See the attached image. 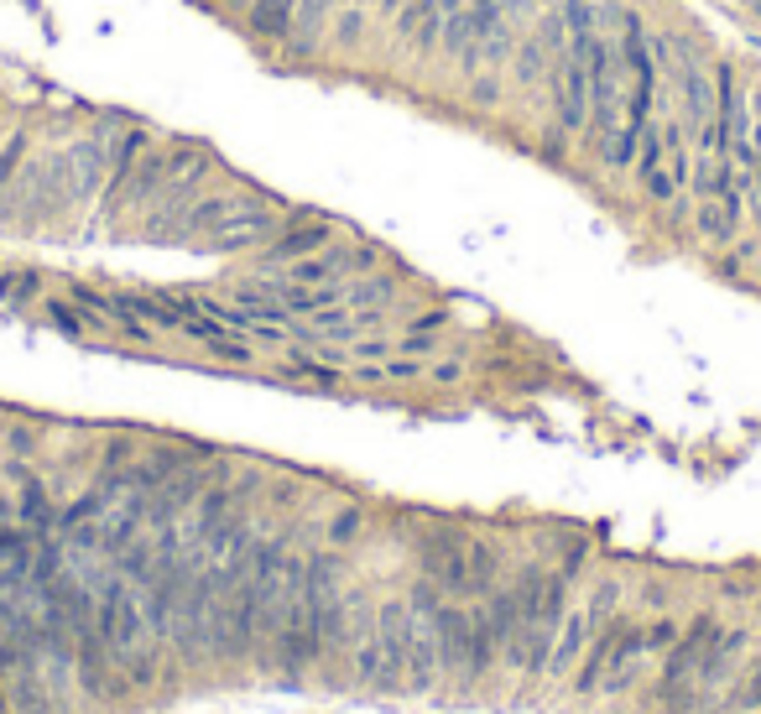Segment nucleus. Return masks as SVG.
I'll use <instances>...</instances> for the list:
<instances>
[{
	"mask_svg": "<svg viewBox=\"0 0 761 714\" xmlns=\"http://www.w3.org/2000/svg\"><path fill=\"white\" fill-rule=\"evenodd\" d=\"M720 636H726V621H720L714 611L693 615L689 626L678 631V642L668 646V657H662V678H658V694L668 698V704H662V714H693V710H699L693 673H699L704 652H710Z\"/></svg>",
	"mask_w": 761,
	"mask_h": 714,
	"instance_id": "obj_1",
	"label": "nucleus"
},
{
	"mask_svg": "<svg viewBox=\"0 0 761 714\" xmlns=\"http://www.w3.org/2000/svg\"><path fill=\"white\" fill-rule=\"evenodd\" d=\"M433 631H438V673L444 678L465 683V663H469V642H475V615H469L465 600H444L433 611Z\"/></svg>",
	"mask_w": 761,
	"mask_h": 714,
	"instance_id": "obj_2",
	"label": "nucleus"
},
{
	"mask_svg": "<svg viewBox=\"0 0 761 714\" xmlns=\"http://www.w3.org/2000/svg\"><path fill=\"white\" fill-rule=\"evenodd\" d=\"M595 636H600V631L589 626L585 605H579V611H569V615H564V631H558V642H554V652H548V667H542V673H548V678L574 673V667H579V657H585V646L595 642Z\"/></svg>",
	"mask_w": 761,
	"mask_h": 714,
	"instance_id": "obj_3",
	"label": "nucleus"
},
{
	"mask_svg": "<svg viewBox=\"0 0 761 714\" xmlns=\"http://www.w3.org/2000/svg\"><path fill=\"white\" fill-rule=\"evenodd\" d=\"M402 32L413 37L423 52H433L444 42V0H407L402 11Z\"/></svg>",
	"mask_w": 761,
	"mask_h": 714,
	"instance_id": "obj_4",
	"label": "nucleus"
},
{
	"mask_svg": "<svg viewBox=\"0 0 761 714\" xmlns=\"http://www.w3.org/2000/svg\"><path fill=\"white\" fill-rule=\"evenodd\" d=\"M683 79V110H689V125H704V120L714 115V73H704V69H683L678 73Z\"/></svg>",
	"mask_w": 761,
	"mask_h": 714,
	"instance_id": "obj_5",
	"label": "nucleus"
},
{
	"mask_svg": "<svg viewBox=\"0 0 761 714\" xmlns=\"http://www.w3.org/2000/svg\"><path fill=\"white\" fill-rule=\"evenodd\" d=\"M42 319L52 323V329H63V334H73V340H84V334H94V319H89L84 308L73 303H63V298H48V303H42Z\"/></svg>",
	"mask_w": 761,
	"mask_h": 714,
	"instance_id": "obj_6",
	"label": "nucleus"
},
{
	"mask_svg": "<svg viewBox=\"0 0 761 714\" xmlns=\"http://www.w3.org/2000/svg\"><path fill=\"white\" fill-rule=\"evenodd\" d=\"M361 532H365V506H345V511H334L329 516V543L349 547Z\"/></svg>",
	"mask_w": 761,
	"mask_h": 714,
	"instance_id": "obj_7",
	"label": "nucleus"
},
{
	"mask_svg": "<svg viewBox=\"0 0 761 714\" xmlns=\"http://www.w3.org/2000/svg\"><path fill=\"white\" fill-rule=\"evenodd\" d=\"M678 621L673 615H662V621H652V626H641V642H647V657H668V646L678 642Z\"/></svg>",
	"mask_w": 761,
	"mask_h": 714,
	"instance_id": "obj_8",
	"label": "nucleus"
},
{
	"mask_svg": "<svg viewBox=\"0 0 761 714\" xmlns=\"http://www.w3.org/2000/svg\"><path fill=\"white\" fill-rule=\"evenodd\" d=\"M37 298V276H0V303L6 308H27Z\"/></svg>",
	"mask_w": 761,
	"mask_h": 714,
	"instance_id": "obj_9",
	"label": "nucleus"
},
{
	"mask_svg": "<svg viewBox=\"0 0 761 714\" xmlns=\"http://www.w3.org/2000/svg\"><path fill=\"white\" fill-rule=\"evenodd\" d=\"M334 27H339V37H345V42H349V37L361 32V11H355V6H345V11H339V21H334Z\"/></svg>",
	"mask_w": 761,
	"mask_h": 714,
	"instance_id": "obj_10",
	"label": "nucleus"
},
{
	"mask_svg": "<svg viewBox=\"0 0 761 714\" xmlns=\"http://www.w3.org/2000/svg\"><path fill=\"white\" fill-rule=\"evenodd\" d=\"M433 381H459V360H438V365H433Z\"/></svg>",
	"mask_w": 761,
	"mask_h": 714,
	"instance_id": "obj_11",
	"label": "nucleus"
}]
</instances>
